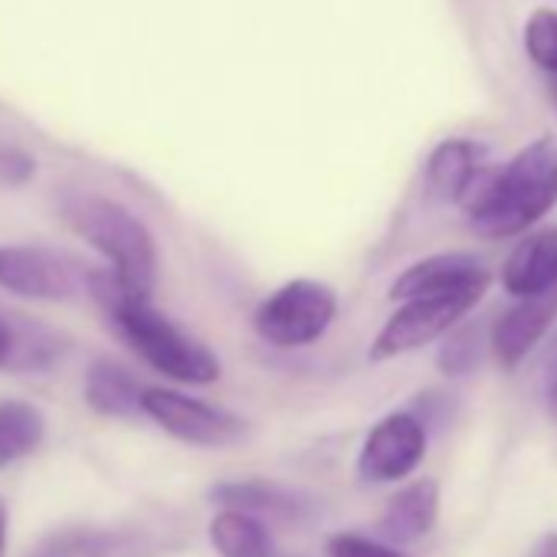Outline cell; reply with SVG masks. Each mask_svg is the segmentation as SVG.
I'll return each mask as SVG.
<instances>
[{
	"label": "cell",
	"mask_w": 557,
	"mask_h": 557,
	"mask_svg": "<svg viewBox=\"0 0 557 557\" xmlns=\"http://www.w3.org/2000/svg\"><path fill=\"white\" fill-rule=\"evenodd\" d=\"M547 407H550V417H554V423H557V381H554V387H550V400H547Z\"/></svg>",
	"instance_id": "484cf974"
},
{
	"label": "cell",
	"mask_w": 557,
	"mask_h": 557,
	"mask_svg": "<svg viewBox=\"0 0 557 557\" xmlns=\"http://www.w3.org/2000/svg\"><path fill=\"white\" fill-rule=\"evenodd\" d=\"M557 203V141L534 138L502 168H482L459 200L469 226L485 239H508L534 226Z\"/></svg>",
	"instance_id": "7a4b0ae2"
},
{
	"label": "cell",
	"mask_w": 557,
	"mask_h": 557,
	"mask_svg": "<svg viewBox=\"0 0 557 557\" xmlns=\"http://www.w3.org/2000/svg\"><path fill=\"white\" fill-rule=\"evenodd\" d=\"M4 544H8V505L0 498V557H4Z\"/></svg>",
	"instance_id": "d4e9b609"
},
{
	"label": "cell",
	"mask_w": 557,
	"mask_h": 557,
	"mask_svg": "<svg viewBox=\"0 0 557 557\" xmlns=\"http://www.w3.org/2000/svg\"><path fill=\"white\" fill-rule=\"evenodd\" d=\"M141 397L138 381L109 358L96 361L86 374V400L102 417H135L141 413Z\"/></svg>",
	"instance_id": "9a60e30c"
},
{
	"label": "cell",
	"mask_w": 557,
	"mask_h": 557,
	"mask_svg": "<svg viewBox=\"0 0 557 557\" xmlns=\"http://www.w3.org/2000/svg\"><path fill=\"white\" fill-rule=\"evenodd\" d=\"M440 518V482L436 479H417L410 485H404L384 508L377 531L387 544L394 547H407L417 544L420 537H426L433 531Z\"/></svg>",
	"instance_id": "7c38bea8"
},
{
	"label": "cell",
	"mask_w": 557,
	"mask_h": 557,
	"mask_svg": "<svg viewBox=\"0 0 557 557\" xmlns=\"http://www.w3.org/2000/svg\"><path fill=\"white\" fill-rule=\"evenodd\" d=\"M141 413H148L164 433H171L181 443L190 446H233L239 440H246L249 426L246 420H239L236 413L213 407L207 400L197 397H184L177 391H164V387H148L141 397Z\"/></svg>",
	"instance_id": "8992f818"
},
{
	"label": "cell",
	"mask_w": 557,
	"mask_h": 557,
	"mask_svg": "<svg viewBox=\"0 0 557 557\" xmlns=\"http://www.w3.org/2000/svg\"><path fill=\"white\" fill-rule=\"evenodd\" d=\"M423 456H426V423L410 410H397L387 413L381 423H374V430L368 433L358 453V475L377 485L400 482L410 472H417Z\"/></svg>",
	"instance_id": "ba28073f"
},
{
	"label": "cell",
	"mask_w": 557,
	"mask_h": 557,
	"mask_svg": "<svg viewBox=\"0 0 557 557\" xmlns=\"http://www.w3.org/2000/svg\"><path fill=\"white\" fill-rule=\"evenodd\" d=\"M550 99H554V106H557V79H550Z\"/></svg>",
	"instance_id": "4316f807"
},
{
	"label": "cell",
	"mask_w": 557,
	"mask_h": 557,
	"mask_svg": "<svg viewBox=\"0 0 557 557\" xmlns=\"http://www.w3.org/2000/svg\"><path fill=\"white\" fill-rule=\"evenodd\" d=\"M475 364H479V329L456 325L440 348V368L449 377H459V374H469Z\"/></svg>",
	"instance_id": "ffe728a7"
},
{
	"label": "cell",
	"mask_w": 557,
	"mask_h": 557,
	"mask_svg": "<svg viewBox=\"0 0 557 557\" xmlns=\"http://www.w3.org/2000/svg\"><path fill=\"white\" fill-rule=\"evenodd\" d=\"M63 210L70 226L112 262V269L132 289L151 296L158 278V246L151 230L128 207L109 197L76 194Z\"/></svg>",
	"instance_id": "3957f363"
},
{
	"label": "cell",
	"mask_w": 557,
	"mask_h": 557,
	"mask_svg": "<svg viewBox=\"0 0 557 557\" xmlns=\"http://www.w3.org/2000/svg\"><path fill=\"white\" fill-rule=\"evenodd\" d=\"M329 557H407L387 541H374L355 531H342L329 541Z\"/></svg>",
	"instance_id": "44dd1931"
},
{
	"label": "cell",
	"mask_w": 557,
	"mask_h": 557,
	"mask_svg": "<svg viewBox=\"0 0 557 557\" xmlns=\"http://www.w3.org/2000/svg\"><path fill=\"white\" fill-rule=\"evenodd\" d=\"M53 345H47V332L11 322L0 312V368H44L50 364Z\"/></svg>",
	"instance_id": "ac0fdd59"
},
{
	"label": "cell",
	"mask_w": 557,
	"mask_h": 557,
	"mask_svg": "<svg viewBox=\"0 0 557 557\" xmlns=\"http://www.w3.org/2000/svg\"><path fill=\"white\" fill-rule=\"evenodd\" d=\"M89 272L40 246H0V289L24 299L63 302L86 286Z\"/></svg>",
	"instance_id": "52a82bcc"
},
{
	"label": "cell",
	"mask_w": 557,
	"mask_h": 557,
	"mask_svg": "<svg viewBox=\"0 0 557 557\" xmlns=\"http://www.w3.org/2000/svg\"><path fill=\"white\" fill-rule=\"evenodd\" d=\"M482 168V148L475 141L446 138L426 158V187L433 197L459 203Z\"/></svg>",
	"instance_id": "4fadbf2b"
},
{
	"label": "cell",
	"mask_w": 557,
	"mask_h": 557,
	"mask_svg": "<svg viewBox=\"0 0 557 557\" xmlns=\"http://www.w3.org/2000/svg\"><path fill=\"white\" fill-rule=\"evenodd\" d=\"M485 293H456V296H423L404 302L384 329L374 335L368 358L371 361H391L400 355H410L436 338H446L482 299Z\"/></svg>",
	"instance_id": "5b68a950"
},
{
	"label": "cell",
	"mask_w": 557,
	"mask_h": 557,
	"mask_svg": "<svg viewBox=\"0 0 557 557\" xmlns=\"http://www.w3.org/2000/svg\"><path fill=\"white\" fill-rule=\"evenodd\" d=\"M47 433L44 413L34 404L8 400L0 404V469L30 456Z\"/></svg>",
	"instance_id": "e0dca14e"
},
{
	"label": "cell",
	"mask_w": 557,
	"mask_h": 557,
	"mask_svg": "<svg viewBox=\"0 0 557 557\" xmlns=\"http://www.w3.org/2000/svg\"><path fill=\"white\" fill-rule=\"evenodd\" d=\"M34 557H79L76 554V547H73V541L70 537H60V541H50L44 550H37Z\"/></svg>",
	"instance_id": "603a6c76"
},
{
	"label": "cell",
	"mask_w": 557,
	"mask_h": 557,
	"mask_svg": "<svg viewBox=\"0 0 557 557\" xmlns=\"http://www.w3.org/2000/svg\"><path fill=\"white\" fill-rule=\"evenodd\" d=\"M210 544L220 557H272V537L265 524L236 508H223L210 521Z\"/></svg>",
	"instance_id": "2e32d148"
},
{
	"label": "cell",
	"mask_w": 557,
	"mask_h": 557,
	"mask_svg": "<svg viewBox=\"0 0 557 557\" xmlns=\"http://www.w3.org/2000/svg\"><path fill=\"white\" fill-rule=\"evenodd\" d=\"M502 289L515 299L557 289V226H544L518 239L502 265Z\"/></svg>",
	"instance_id": "8fae6325"
},
{
	"label": "cell",
	"mask_w": 557,
	"mask_h": 557,
	"mask_svg": "<svg viewBox=\"0 0 557 557\" xmlns=\"http://www.w3.org/2000/svg\"><path fill=\"white\" fill-rule=\"evenodd\" d=\"M488 272L469 252H440L413 262L391 286V299L410 302L423 296H456V293H485Z\"/></svg>",
	"instance_id": "9c48e42d"
},
{
	"label": "cell",
	"mask_w": 557,
	"mask_h": 557,
	"mask_svg": "<svg viewBox=\"0 0 557 557\" xmlns=\"http://www.w3.org/2000/svg\"><path fill=\"white\" fill-rule=\"evenodd\" d=\"M220 505L249 511V515H278V518H299L309 508V498L299 492H289L283 485H272L262 479H246V482H223L210 492Z\"/></svg>",
	"instance_id": "5bb4252c"
},
{
	"label": "cell",
	"mask_w": 557,
	"mask_h": 557,
	"mask_svg": "<svg viewBox=\"0 0 557 557\" xmlns=\"http://www.w3.org/2000/svg\"><path fill=\"white\" fill-rule=\"evenodd\" d=\"M557 322V289L544 293V296H531V299H518L492 329V355L505 371H515L531 351L534 345L550 332V325Z\"/></svg>",
	"instance_id": "30bf717a"
},
{
	"label": "cell",
	"mask_w": 557,
	"mask_h": 557,
	"mask_svg": "<svg viewBox=\"0 0 557 557\" xmlns=\"http://www.w3.org/2000/svg\"><path fill=\"white\" fill-rule=\"evenodd\" d=\"M37 164L27 151L21 148H0V184L8 187H21L34 177Z\"/></svg>",
	"instance_id": "7402d4cb"
},
{
	"label": "cell",
	"mask_w": 557,
	"mask_h": 557,
	"mask_svg": "<svg viewBox=\"0 0 557 557\" xmlns=\"http://www.w3.org/2000/svg\"><path fill=\"white\" fill-rule=\"evenodd\" d=\"M335 315L338 296L332 286L315 278H293L256 306L252 329L275 348H309L332 329Z\"/></svg>",
	"instance_id": "277c9868"
},
{
	"label": "cell",
	"mask_w": 557,
	"mask_h": 557,
	"mask_svg": "<svg viewBox=\"0 0 557 557\" xmlns=\"http://www.w3.org/2000/svg\"><path fill=\"white\" fill-rule=\"evenodd\" d=\"M524 53L537 70H544L550 79H557V14L554 11H534L528 17Z\"/></svg>",
	"instance_id": "d6986e66"
},
{
	"label": "cell",
	"mask_w": 557,
	"mask_h": 557,
	"mask_svg": "<svg viewBox=\"0 0 557 557\" xmlns=\"http://www.w3.org/2000/svg\"><path fill=\"white\" fill-rule=\"evenodd\" d=\"M531 557H557V531L544 534V537L537 541V547H534Z\"/></svg>",
	"instance_id": "cb8c5ba5"
},
{
	"label": "cell",
	"mask_w": 557,
	"mask_h": 557,
	"mask_svg": "<svg viewBox=\"0 0 557 557\" xmlns=\"http://www.w3.org/2000/svg\"><path fill=\"white\" fill-rule=\"evenodd\" d=\"M86 289L102 306L112 329L128 342V348L164 377L181 384H213L220 377L216 355L164 319L151 306V296L132 289L115 269L89 272Z\"/></svg>",
	"instance_id": "6da1fadb"
}]
</instances>
